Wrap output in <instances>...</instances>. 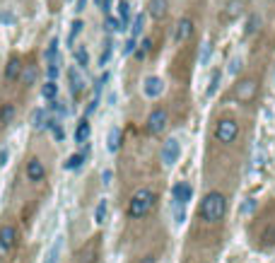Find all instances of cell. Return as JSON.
<instances>
[{
    "instance_id": "1",
    "label": "cell",
    "mask_w": 275,
    "mask_h": 263,
    "mask_svg": "<svg viewBox=\"0 0 275 263\" xmlns=\"http://www.w3.org/2000/svg\"><path fill=\"white\" fill-rule=\"evenodd\" d=\"M227 213V198L222 196L220 191H210L205 198L201 200V208H198V215H201L205 222H220Z\"/></svg>"
},
{
    "instance_id": "2",
    "label": "cell",
    "mask_w": 275,
    "mask_h": 263,
    "mask_svg": "<svg viewBox=\"0 0 275 263\" xmlns=\"http://www.w3.org/2000/svg\"><path fill=\"white\" fill-rule=\"evenodd\" d=\"M152 205H155V193L150 189H140L128 203V218H133V220L145 218Z\"/></svg>"
},
{
    "instance_id": "3",
    "label": "cell",
    "mask_w": 275,
    "mask_h": 263,
    "mask_svg": "<svg viewBox=\"0 0 275 263\" xmlns=\"http://www.w3.org/2000/svg\"><path fill=\"white\" fill-rule=\"evenodd\" d=\"M239 136V123L234 121V118H220L217 123H215V140L217 143H222V145H229V143H234Z\"/></svg>"
},
{
    "instance_id": "4",
    "label": "cell",
    "mask_w": 275,
    "mask_h": 263,
    "mask_svg": "<svg viewBox=\"0 0 275 263\" xmlns=\"http://www.w3.org/2000/svg\"><path fill=\"white\" fill-rule=\"evenodd\" d=\"M258 94V80L256 77H244V80L237 82V87H234V97H237L239 101H244V104H249V101H254Z\"/></svg>"
},
{
    "instance_id": "5",
    "label": "cell",
    "mask_w": 275,
    "mask_h": 263,
    "mask_svg": "<svg viewBox=\"0 0 275 263\" xmlns=\"http://www.w3.org/2000/svg\"><path fill=\"white\" fill-rule=\"evenodd\" d=\"M15 246H17V227L12 222H5L0 227V256L10 254Z\"/></svg>"
},
{
    "instance_id": "6",
    "label": "cell",
    "mask_w": 275,
    "mask_h": 263,
    "mask_svg": "<svg viewBox=\"0 0 275 263\" xmlns=\"http://www.w3.org/2000/svg\"><path fill=\"white\" fill-rule=\"evenodd\" d=\"M167 121H169V114H167V109H162V107H157L150 116H147V133L150 136H159L162 130L167 128Z\"/></svg>"
},
{
    "instance_id": "7",
    "label": "cell",
    "mask_w": 275,
    "mask_h": 263,
    "mask_svg": "<svg viewBox=\"0 0 275 263\" xmlns=\"http://www.w3.org/2000/svg\"><path fill=\"white\" fill-rule=\"evenodd\" d=\"M179 154H181L179 140H176V138H167L164 145H162V162H164L167 167H174L176 160H179Z\"/></svg>"
},
{
    "instance_id": "8",
    "label": "cell",
    "mask_w": 275,
    "mask_h": 263,
    "mask_svg": "<svg viewBox=\"0 0 275 263\" xmlns=\"http://www.w3.org/2000/svg\"><path fill=\"white\" fill-rule=\"evenodd\" d=\"M27 181H32V183H39V181H44L46 179V167H44V162L39 160V157H32L27 162Z\"/></svg>"
},
{
    "instance_id": "9",
    "label": "cell",
    "mask_w": 275,
    "mask_h": 263,
    "mask_svg": "<svg viewBox=\"0 0 275 263\" xmlns=\"http://www.w3.org/2000/svg\"><path fill=\"white\" fill-rule=\"evenodd\" d=\"M193 19L191 17H183V19H179V24H176V32H174V41L179 46L181 44H186L188 39L193 37Z\"/></svg>"
},
{
    "instance_id": "10",
    "label": "cell",
    "mask_w": 275,
    "mask_h": 263,
    "mask_svg": "<svg viewBox=\"0 0 275 263\" xmlns=\"http://www.w3.org/2000/svg\"><path fill=\"white\" fill-rule=\"evenodd\" d=\"M68 80H70V92H73V97L80 99L82 92H85V77H82V73H80V68L73 65V68L68 70Z\"/></svg>"
},
{
    "instance_id": "11",
    "label": "cell",
    "mask_w": 275,
    "mask_h": 263,
    "mask_svg": "<svg viewBox=\"0 0 275 263\" xmlns=\"http://www.w3.org/2000/svg\"><path fill=\"white\" fill-rule=\"evenodd\" d=\"M172 196H174L176 203H183V205H186V203L191 200V196H193L191 183H188V181H176L174 189H172Z\"/></svg>"
},
{
    "instance_id": "12",
    "label": "cell",
    "mask_w": 275,
    "mask_h": 263,
    "mask_svg": "<svg viewBox=\"0 0 275 263\" xmlns=\"http://www.w3.org/2000/svg\"><path fill=\"white\" fill-rule=\"evenodd\" d=\"M143 90H145V94L150 99H157L162 94V90H164V82L159 80V77H155V75H150L145 80V85H143Z\"/></svg>"
},
{
    "instance_id": "13",
    "label": "cell",
    "mask_w": 275,
    "mask_h": 263,
    "mask_svg": "<svg viewBox=\"0 0 275 263\" xmlns=\"http://www.w3.org/2000/svg\"><path fill=\"white\" fill-rule=\"evenodd\" d=\"M22 61H19L17 56H12L8 61V65H5V80L8 82H15V80H19V75H22Z\"/></svg>"
},
{
    "instance_id": "14",
    "label": "cell",
    "mask_w": 275,
    "mask_h": 263,
    "mask_svg": "<svg viewBox=\"0 0 275 263\" xmlns=\"http://www.w3.org/2000/svg\"><path fill=\"white\" fill-rule=\"evenodd\" d=\"M244 12V0H229L227 5H225V12H222V17L227 19V22H234L239 19V15Z\"/></svg>"
},
{
    "instance_id": "15",
    "label": "cell",
    "mask_w": 275,
    "mask_h": 263,
    "mask_svg": "<svg viewBox=\"0 0 275 263\" xmlns=\"http://www.w3.org/2000/svg\"><path fill=\"white\" fill-rule=\"evenodd\" d=\"M147 12H150V17L152 19H164L167 17V0H150V5H147Z\"/></svg>"
},
{
    "instance_id": "16",
    "label": "cell",
    "mask_w": 275,
    "mask_h": 263,
    "mask_svg": "<svg viewBox=\"0 0 275 263\" xmlns=\"http://www.w3.org/2000/svg\"><path fill=\"white\" fill-rule=\"evenodd\" d=\"M87 138H90V121L82 118V121L77 123V128H75V143L85 145V143H87Z\"/></svg>"
},
{
    "instance_id": "17",
    "label": "cell",
    "mask_w": 275,
    "mask_h": 263,
    "mask_svg": "<svg viewBox=\"0 0 275 263\" xmlns=\"http://www.w3.org/2000/svg\"><path fill=\"white\" fill-rule=\"evenodd\" d=\"M15 114H17V107L15 104H3L0 107V126H10Z\"/></svg>"
},
{
    "instance_id": "18",
    "label": "cell",
    "mask_w": 275,
    "mask_h": 263,
    "mask_svg": "<svg viewBox=\"0 0 275 263\" xmlns=\"http://www.w3.org/2000/svg\"><path fill=\"white\" fill-rule=\"evenodd\" d=\"M150 51H152V39H143V41H140V46H135V51H133V54H135L138 63H143L147 56H150Z\"/></svg>"
},
{
    "instance_id": "19",
    "label": "cell",
    "mask_w": 275,
    "mask_h": 263,
    "mask_svg": "<svg viewBox=\"0 0 275 263\" xmlns=\"http://www.w3.org/2000/svg\"><path fill=\"white\" fill-rule=\"evenodd\" d=\"M19 80L24 87H32L34 80H37V65H27V68H22V75H19Z\"/></svg>"
},
{
    "instance_id": "20",
    "label": "cell",
    "mask_w": 275,
    "mask_h": 263,
    "mask_svg": "<svg viewBox=\"0 0 275 263\" xmlns=\"http://www.w3.org/2000/svg\"><path fill=\"white\" fill-rule=\"evenodd\" d=\"M41 97L46 101H53L58 97V85H56V80H46V85L41 87Z\"/></svg>"
},
{
    "instance_id": "21",
    "label": "cell",
    "mask_w": 275,
    "mask_h": 263,
    "mask_svg": "<svg viewBox=\"0 0 275 263\" xmlns=\"http://www.w3.org/2000/svg\"><path fill=\"white\" fill-rule=\"evenodd\" d=\"M119 19H121V27L126 29L130 22V5L128 0H119Z\"/></svg>"
},
{
    "instance_id": "22",
    "label": "cell",
    "mask_w": 275,
    "mask_h": 263,
    "mask_svg": "<svg viewBox=\"0 0 275 263\" xmlns=\"http://www.w3.org/2000/svg\"><path fill=\"white\" fill-rule=\"evenodd\" d=\"M82 162H85V152H75V154H70V157H68V160H65V169H68V172H73V169H80V167H82Z\"/></svg>"
},
{
    "instance_id": "23",
    "label": "cell",
    "mask_w": 275,
    "mask_h": 263,
    "mask_svg": "<svg viewBox=\"0 0 275 263\" xmlns=\"http://www.w3.org/2000/svg\"><path fill=\"white\" fill-rule=\"evenodd\" d=\"M73 54H75V63H77V68H87V65H90V54H87L85 46H77Z\"/></svg>"
},
{
    "instance_id": "24",
    "label": "cell",
    "mask_w": 275,
    "mask_h": 263,
    "mask_svg": "<svg viewBox=\"0 0 275 263\" xmlns=\"http://www.w3.org/2000/svg\"><path fill=\"white\" fill-rule=\"evenodd\" d=\"M106 147H109V152H116V150L121 147V130H119V128H111V130H109Z\"/></svg>"
},
{
    "instance_id": "25",
    "label": "cell",
    "mask_w": 275,
    "mask_h": 263,
    "mask_svg": "<svg viewBox=\"0 0 275 263\" xmlns=\"http://www.w3.org/2000/svg\"><path fill=\"white\" fill-rule=\"evenodd\" d=\"M46 121H48L46 109H37V111H34V116H32V126L41 130V128H46Z\"/></svg>"
},
{
    "instance_id": "26",
    "label": "cell",
    "mask_w": 275,
    "mask_h": 263,
    "mask_svg": "<svg viewBox=\"0 0 275 263\" xmlns=\"http://www.w3.org/2000/svg\"><path fill=\"white\" fill-rule=\"evenodd\" d=\"M61 246H63V242H61V236H58V239H56L53 244H51V249H48L46 263H58V254H61Z\"/></svg>"
},
{
    "instance_id": "27",
    "label": "cell",
    "mask_w": 275,
    "mask_h": 263,
    "mask_svg": "<svg viewBox=\"0 0 275 263\" xmlns=\"http://www.w3.org/2000/svg\"><path fill=\"white\" fill-rule=\"evenodd\" d=\"M82 27H85V22H82V19H75L73 24H70V37H68V46H73V44H75V39L80 37V32H82Z\"/></svg>"
},
{
    "instance_id": "28",
    "label": "cell",
    "mask_w": 275,
    "mask_h": 263,
    "mask_svg": "<svg viewBox=\"0 0 275 263\" xmlns=\"http://www.w3.org/2000/svg\"><path fill=\"white\" fill-rule=\"evenodd\" d=\"M220 80H222V70H212L210 75V85H208V94H215L217 92V87H220Z\"/></svg>"
},
{
    "instance_id": "29",
    "label": "cell",
    "mask_w": 275,
    "mask_h": 263,
    "mask_svg": "<svg viewBox=\"0 0 275 263\" xmlns=\"http://www.w3.org/2000/svg\"><path fill=\"white\" fill-rule=\"evenodd\" d=\"M143 27H145V15L140 12V15H135V19H133V34H130V37L138 39L140 32H143Z\"/></svg>"
},
{
    "instance_id": "30",
    "label": "cell",
    "mask_w": 275,
    "mask_h": 263,
    "mask_svg": "<svg viewBox=\"0 0 275 263\" xmlns=\"http://www.w3.org/2000/svg\"><path fill=\"white\" fill-rule=\"evenodd\" d=\"M94 220H97V222H104V220H106V200H99V203H97V210H94Z\"/></svg>"
},
{
    "instance_id": "31",
    "label": "cell",
    "mask_w": 275,
    "mask_h": 263,
    "mask_svg": "<svg viewBox=\"0 0 275 263\" xmlns=\"http://www.w3.org/2000/svg\"><path fill=\"white\" fill-rule=\"evenodd\" d=\"M46 75H48V80H58V58H56V61H48Z\"/></svg>"
},
{
    "instance_id": "32",
    "label": "cell",
    "mask_w": 275,
    "mask_h": 263,
    "mask_svg": "<svg viewBox=\"0 0 275 263\" xmlns=\"http://www.w3.org/2000/svg\"><path fill=\"white\" fill-rule=\"evenodd\" d=\"M56 58H58V41H51V44H48V48H46V61H56Z\"/></svg>"
},
{
    "instance_id": "33",
    "label": "cell",
    "mask_w": 275,
    "mask_h": 263,
    "mask_svg": "<svg viewBox=\"0 0 275 263\" xmlns=\"http://www.w3.org/2000/svg\"><path fill=\"white\" fill-rule=\"evenodd\" d=\"M104 46H106V48H104V54H101V58H99V65H106L111 58V41H106Z\"/></svg>"
},
{
    "instance_id": "34",
    "label": "cell",
    "mask_w": 275,
    "mask_h": 263,
    "mask_svg": "<svg viewBox=\"0 0 275 263\" xmlns=\"http://www.w3.org/2000/svg\"><path fill=\"white\" fill-rule=\"evenodd\" d=\"M174 215H176V222H183L186 213H183V203H176L174 200Z\"/></svg>"
},
{
    "instance_id": "35",
    "label": "cell",
    "mask_w": 275,
    "mask_h": 263,
    "mask_svg": "<svg viewBox=\"0 0 275 263\" xmlns=\"http://www.w3.org/2000/svg\"><path fill=\"white\" fill-rule=\"evenodd\" d=\"M254 208H256V200H254V198H249L246 203H244V205L239 208V213H241V215H246V213H251Z\"/></svg>"
},
{
    "instance_id": "36",
    "label": "cell",
    "mask_w": 275,
    "mask_h": 263,
    "mask_svg": "<svg viewBox=\"0 0 275 263\" xmlns=\"http://www.w3.org/2000/svg\"><path fill=\"white\" fill-rule=\"evenodd\" d=\"M51 109H53L56 111V114H58V116H65V114H68V109H65V107H63V104H61V101H51Z\"/></svg>"
},
{
    "instance_id": "37",
    "label": "cell",
    "mask_w": 275,
    "mask_h": 263,
    "mask_svg": "<svg viewBox=\"0 0 275 263\" xmlns=\"http://www.w3.org/2000/svg\"><path fill=\"white\" fill-rule=\"evenodd\" d=\"M8 157H10L8 147H5V145H0V167H5V164H8Z\"/></svg>"
},
{
    "instance_id": "38",
    "label": "cell",
    "mask_w": 275,
    "mask_h": 263,
    "mask_svg": "<svg viewBox=\"0 0 275 263\" xmlns=\"http://www.w3.org/2000/svg\"><path fill=\"white\" fill-rule=\"evenodd\" d=\"M94 5H97V8H101L104 12H109V10H111V0H94Z\"/></svg>"
},
{
    "instance_id": "39",
    "label": "cell",
    "mask_w": 275,
    "mask_h": 263,
    "mask_svg": "<svg viewBox=\"0 0 275 263\" xmlns=\"http://www.w3.org/2000/svg\"><path fill=\"white\" fill-rule=\"evenodd\" d=\"M12 22H15V17H12L10 12H3V15H0V24H12Z\"/></svg>"
},
{
    "instance_id": "40",
    "label": "cell",
    "mask_w": 275,
    "mask_h": 263,
    "mask_svg": "<svg viewBox=\"0 0 275 263\" xmlns=\"http://www.w3.org/2000/svg\"><path fill=\"white\" fill-rule=\"evenodd\" d=\"M135 39H133V37H130L128 39V41H126V54H133V51H135Z\"/></svg>"
},
{
    "instance_id": "41",
    "label": "cell",
    "mask_w": 275,
    "mask_h": 263,
    "mask_svg": "<svg viewBox=\"0 0 275 263\" xmlns=\"http://www.w3.org/2000/svg\"><path fill=\"white\" fill-rule=\"evenodd\" d=\"M229 70H232V73L241 70V61H239V58H234V61H232V65H229Z\"/></svg>"
},
{
    "instance_id": "42",
    "label": "cell",
    "mask_w": 275,
    "mask_h": 263,
    "mask_svg": "<svg viewBox=\"0 0 275 263\" xmlns=\"http://www.w3.org/2000/svg\"><path fill=\"white\" fill-rule=\"evenodd\" d=\"M85 8H87V0H77V8H75V10H77V12H82Z\"/></svg>"
},
{
    "instance_id": "43",
    "label": "cell",
    "mask_w": 275,
    "mask_h": 263,
    "mask_svg": "<svg viewBox=\"0 0 275 263\" xmlns=\"http://www.w3.org/2000/svg\"><path fill=\"white\" fill-rule=\"evenodd\" d=\"M101 179H104V183H109L111 181V172H104L101 174Z\"/></svg>"
},
{
    "instance_id": "44",
    "label": "cell",
    "mask_w": 275,
    "mask_h": 263,
    "mask_svg": "<svg viewBox=\"0 0 275 263\" xmlns=\"http://www.w3.org/2000/svg\"><path fill=\"white\" fill-rule=\"evenodd\" d=\"M273 80H275V73H273Z\"/></svg>"
},
{
    "instance_id": "45",
    "label": "cell",
    "mask_w": 275,
    "mask_h": 263,
    "mask_svg": "<svg viewBox=\"0 0 275 263\" xmlns=\"http://www.w3.org/2000/svg\"><path fill=\"white\" fill-rule=\"evenodd\" d=\"M270 3H273V0H270Z\"/></svg>"
}]
</instances>
